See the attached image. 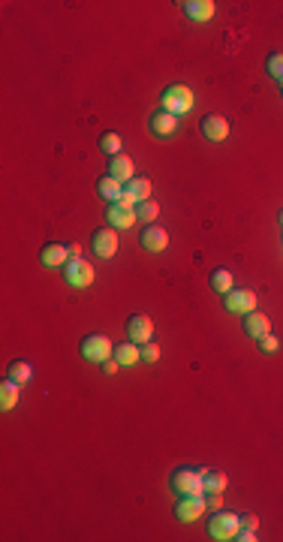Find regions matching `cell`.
<instances>
[{
    "mask_svg": "<svg viewBox=\"0 0 283 542\" xmlns=\"http://www.w3.org/2000/svg\"><path fill=\"white\" fill-rule=\"evenodd\" d=\"M121 136L118 133H103L99 136V151H106L108 157H118V154H121Z\"/></svg>",
    "mask_w": 283,
    "mask_h": 542,
    "instance_id": "d4e9b609",
    "label": "cell"
},
{
    "mask_svg": "<svg viewBox=\"0 0 283 542\" xmlns=\"http://www.w3.org/2000/svg\"><path fill=\"white\" fill-rule=\"evenodd\" d=\"M139 220L136 217V208H130V205H108L106 208V223H112V229H130V226Z\"/></svg>",
    "mask_w": 283,
    "mask_h": 542,
    "instance_id": "9c48e42d",
    "label": "cell"
},
{
    "mask_svg": "<svg viewBox=\"0 0 283 542\" xmlns=\"http://www.w3.org/2000/svg\"><path fill=\"white\" fill-rule=\"evenodd\" d=\"M118 368H121V361H118V359H106L103 361V374H118Z\"/></svg>",
    "mask_w": 283,
    "mask_h": 542,
    "instance_id": "4dcf8cb0",
    "label": "cell"
},
{
    "mask_svg": "<svg viewBox=\"0 0 283 542\" xmlns=\"http://www.w3.org/2000/svg\"><path fill=\"white\" fill-rule=\"evenodd\" d=\"M199 126H202V136L208 142H223L226 136H229V124H226L223 115H205L202 121H199Z\"/></svg>",
    "mask_w": 283,
    "mask_h": 542,
    "instance_id": "8fae6325",
    "label": "cell"
},
{
    "mask_svg": "<svg viewBox=\"0 0 283 542\" xmlns=\"http://www.w3.org/2000/svg\"><path fill=\"white\" fill-rule=\"evenodd\" d=\"M244 331H248L250 338L257 340V338H262V334H268V331H271V320H268L266 313L253 311V313H248V320H244Z\"/></svg>",
    "mask_w": 283,
    "mask_h": 542,
    "instance_id": "e0dca14e",
    "label": "cell"
},
{
    "mask_svg": "<svg viewBox=\"0 0 283 542\" xmlns=\"http://www.w3.org/2000/svg\"><path fill=\"white\" fill-rule=\"evenodd\" d=\"M205 509H208V500H205L202 494H184V497L178 500V506H175V518L184 521V524H190V521L202 518Z\"/></svg>",
    "mask_w": 283,
    "mask_h": 542,
    "instance_id": "8992f818",
    "label": "cell"
},
{
    "mask_svg": "<svg viewBox=\"0 0 283 542\" xmlns=\"http://www.w3.org/2000/svg\"><path fill=\"white\" fill-rule=\"evenodd\" d=\"M172 488L184 497V494H205V479L202 470H190V467H178L172 473Z\"/></svg>",
    "mask_w": 283,
    "mask_h": 542,
    "instance_id": "277c9868",
    "label": "cell"
},
{
    "mask_svg": "<svg viewBox=\"0 0 283 542\" xmlns=\"http://www.w3.org/2000/svg\"><path fill=\"white\" fill-rule=\"evenodd\" d=\"M208 506H211V509L217 512L223 506V500H220V494H208Z\"/></svg>",
    "mask_w": 283,
    "mask_h": 542,
    "instance_id": "d6a6232c",
    "label": "cell"
},
{
    "mask_svg": "<svg viewBox=\"0 0 283 542\" xmlns=\"http://www.w3.org/2000/svg\"><path fill=\"white\" fill-rule=\"evenodd\" d=\"M40 262L42 265H51V268H60L70 262V247L67 244H45L40 250Z\"/></svg>",
    "mask_w": 283,
    "mask_h": 542,
    "instance_id": "4fadbf2b",
    "label": "cell"
},
{
    "mask_svg": "<svg viewBox=\"0 0 283 542\" xmlns=\"http://www.w3.org/2000/svg\"><path fill=\"white\" fill-rule=\"evenodd\" d=\"M181 9H184L187 18H193V22H211V18H214V3H211V0H184Z\"/></svg>",
    "mask_w": 283,
    "mask_h": 542,
    "instance_id": "9a60e30c",
    "label": "cell"
},
{
    "mask_svg": "<svg viewBox=\"0 0 283 542\" xmlns=\"http://www.w3.org/2000/svg\"><path fill=\"white\" fill-rule=\"evenodd\" d=\"M70 256H81V244H70Z\"/></svg>",
    "mask_w": 283,
    "mask_h": 542,
    "instance_id": "836d02e7",
    "label": "cell"
},
{
    "mask_svg": "<svg viewBox=\"0 0 283 542\" xmlns=\"http://www.w3.org/2000/svg\"><path fill=\"white\" fill-rule=\"evenodd\" d=\"M124 190L136 199V202H145V199L151 196V181H148V178H133V181H127Z\"/></svg>",
    "mask_w": 283,
    "mask_h": 542,
    "instance_id": "7402d4cb",
    "label": "cell"
},
{
    "mask_svg": "<svg viewBox=\"0 0 283 542\" xmlns=\"http://www.w3.org/2000/svg\"><path fill=\"white\" fill-rule=\"evenodd\" d=\"M223 307L229 313H244V316H248V313L257 311V295H253L250 289H235L232 286L229 293L223 295Z\"/></svg>",
    "mask_w": 283,
    "mask_h": 542,
    "instance_id": "52a82bcc",
    "label": "cell"
},
{
    "mask_svg": "<svg viewBox=\"0 0 283 542\" xmlns=\"http://www.w3.org/2000/svg\"><path fill=\"white\" fill-rule=\"evenodd\" d=\"M175 130H178V117H175V115L163 112V108L151 115V133H154V136H160V139H169V136L175 133Z\"/></svg>",
    "mask_w": 283,
    "mask_h": 542,
    "instance_id": "5bb4252c",
    "label": "cell"
},
{
    "mask_svg": "<svg viewBox=\"0 0 283 542\" xmlns=\"http://www.w3.org/2000/svg\"><path fill=\"white\" fill-rule=\"evenodd\" d=\"M97 193L106 199L108 205H115L118 199H121V193H124V187H121V181L118 178H112V175H106V178H99L97 181Z\"/></svg>",
    "mask_w": 283,
    "mask_h": 542,
    "instance_id": "ac0fdd59",
    "label": "cell"
},
{
    "mask_svg": "<svg viewBox=\"0 0 283 542\" xmlns=\"http://www.w3.org/2000/svg\"><path fill=\"white\" fill-rule=\"evenodd\" d=\"M266 69H268V76L283 88V51H275V54H271L268 63H266Z\"/></svg>",
    "mask_w": 283,
    "mask_h": 542,
    "instance_id": "4316f807",
    "label": "cell"
},
{
    "mask_svg": "<svg viewBox=\"0 0 283 542\" xmlns=\"http://www.w3.org/2000/svg\"><path fill=\"white\" fill-rule=\"evenodd\" d=\"M211 286L217 289V293H229L232 289V271H226V268H214L211 271Z\"/></svg>",
    "mask_w": 283,
    "mask_h": 542,
    "instance_id": "cb8c5ba5",
    "label": "cell"
},
{
    "mask_svg": "<svg viewBox=\"0 0 283 542\" xmlns=\"http://www.w3.org/2000/svg\"><path fill=\"white\" fill-rule=\"evenodd\" d=\"M108 175L118 178L121 184H127V181H133V160L127 157V154H118V157L108 160Z\"/></svg>",
    "mask_w": 283,
    "mask_h": 542,
    "instance_id": "2e32d148",
    "label": "cell"
},
{
    "mask_svg": "<svg viewBox=\"0 0 283 542\" xmlns=\"http://www.w3.org/2000/svg\"><path fill=\"white\" fill-rule=\"evenodd\" d=\"M235 539H238V542H253V539H257V530L241 527V530H238V536H235Z\"/></svg>",
    "mask_w": 283,
    "mask_h": 542,
    "instance_id": "1f68e13d",
    "label": "cell"
},
{
    "mask_svg": "<svg viewBox=\"0 0 283 542\" xmlns=\"http://www.w3.org/2000/svg\"><path fill=\"white\" fill-rule=\"evenodd\" d=\"M241 527L257 530V527H259V518H257V515H241Z\"/></svg>",
    "mask_w": 283,
    "mask_h": 542,
    "instance_id": "f546056e",
    "label": "cell"
},
{
    "mask_svg": "<svg viewBox=\"0 0 283 542\" xmlns=\"http://www.w3.org/2000/svg\"><path fill=\"white\" fill-rule=\"evenodd\" d=\"M280 223H283V211H280Z\"/></svg>",
    "mask_w": 283,
    "mask_h": 542,
    "instance_id": "e575fe53",
    "label": "cell"
},
{
    "mask_svg": "<svg viewBox=\"0 0 283 542\" xmlns=\"http://www.w3.org/2000/svg\"><path fill=\"white\" fill-rule=\"evenodd\" d=\"M94 277H97V271L90 262H85L81 256H70V262L63 265V280H67L70 286H76V289H85L94 284Z\"/></svg>",
    "mask_w": 283,
    "mask_h": 542,
    "instance_id": "3957f363",
    "label": "cell"
},
{
    "mask_svg": "<svg viewBox=\"0 0 283 542\" xmlns=\"http://www.w3.org/2000/svg\"><path fill=\"white\" fill-rule=\"evenodd\" d=\"M18 383H13V379H6L3 386H0V406H3V410H13V406L18 404Z\"/></svg>",
    "mask_w": 283,
    "mask_h": 542,
    "instance_id": "603a6c76",
    "label": "cell"
},
{
    "mask_svg": "<svg viewBox=\"0 0 283 542\" xmlns=\"http://www.w3.org/2000/svg\"><path fill=\"white\" fill-rule=\"evenodd\" d=\"M142 247L148 253H163L169 247V232L163 226H145L142 232Z\"/></svg>",
    "mask_w": 283,
    "mask_h": 542,
    "instance_id": "7c38bea8",
    "label": "cell"
},
{
    "mask_svg": "<svg viewBox=\"0 0 283 542\" xmlns=\"http://www.w3.org/2000/svg\"><path fill=\"white\" fill-rule=\"evenodd\" d=\"M115 359L121 361V368H130L136 365V361L142 359V352H139V343H115Z\"/></svg>",
    "mask_w": 283,
    "mask_h": 542,
    "instance_id": "ffe728a7",
    "label": "cell"
},
{
    "mask_svg": "<svg viewBox=\"0 0 283 542\" xmlns=\"http://www.w3.org/2000/svg\"><path fill=\"white\" fill-rule=\"evenodd\" d=\"M257 347L262 350V352H275L277 350V338H275V334H262V338H257Z\"/></svg>",
    "mask_w": 283,
    "mask_h": 542,
    "instance_id": "f1b7e54d",
    "label": "cell"
},
{
    "mask_svg": "<svg viewBox=\"0 0 283 542\" xmlns=\"http://www.w3.org/2000/svg\"><path fill=\"white\" fill-rule=\"evenodd\" d=\"M112 352H115V343L108 340L106 334H88V338L81 340V356L88 361H99V365H103L106 359H112Z\"/></svg>",
    "mask_w": 283,
    "mask_h": 542,
    "instance_id": "5b68a950",
    "label": "cell"
},
{
    "mask_svg": "<svg viewBox=\"0 0 283 542\" xmlns=\"http://www.w3.org/2000/svg\"><path fill=\"white\" fill-rule=\"evenodd\" d=\"M127 334H130V340L133 343H151V338H154V322L148 320L145 313H136V316H130L127 320Z\"/></svg>",
    "mask_w": 283,
    "mask_h": 542,
    "instance_id": "ba28073f",
    "label": "cell"
},
{
    "mask_svg": "<svg viewBox=\"0 0 283 542\" xmlns=\"http://www.w3.org/2000/svg\"><path fill=\"white\" fill-rule=\"evenodd\" d=\"M118 229H112V226H106V229H99L94 235V253L97 256H103V259H112L115 253H118Z\"/></svg>",
    "mask_w": 283,
    "mask_h": 542,
    "instance_id": "30bf717a",
    "label": "cell"
},
{
    "mask_svg": "<svg viewBox=\"0 0 283 542\" xmlns=\"http://www.w3.org/2000/svg\"><path fill=\"white\" fill-rule=\"evenodd\" d=\"M157 214H160V205L151 202V199H145V202L136 205V217H139L142 223H154V220H157Z\"/></svg>",
    "mask_w": 283,
    "mask_h": 542,
    "instance_id": "484cf974",
    "label": "cell"
},
{
    "mask_svg": "<svg viewBox=\"0 0 283 542\" xmlns=\"http://www.w3.org/2000/svg\"><path fill=\"white\" fill-rule=\"evenodd\" d=\"M31 377H33V368H31V361H22V359H15L13 365H9V379H13V383L24 386Z\"/></svg>",
    "mask_w": 283,
    "mask_h": 542,
    "instance_id": "44dd1931",
    "label": "cell"
},
{
    "mask_svg": "<svg viewBox=\"0 0 283 542\" xmlns=\"http://www.w3.org/2000/svg\"><path fill=\"white\" fill-rule=\"evenodd\" d=\"M202 470V479H205V494H223V488H226V473H220V470H211V467H199Z\"/></svg>",
    "mask_w": 283,
    "mask_h": 542,
    "instance_id": "d6986e66",
    "label": "cell"
},
{
    "mask_svg": "<svg viewBox=\"0 0 283 542\" xmlns=\"http://www.w3.org/2000/svg\"><path fill=\"white\" fill-rule=\"evenodd\" d=\"M139 352H142V361H148V365H154V361L160 359V347H157V343H142Z\"/></svg>",
    "mask_w": 283,
    "mask_h": 542,
    "instance_id": "83f0119b",
    "label": "cell"
},
{
    "mask_svg": "<svg viewBox=\"0 0 283 542\" xmlns=\"http://www.w3.org/2000/svg\"><path fill=\"white\" fill-rule=\"evenodd\" d=\"M163 112H169V115H187L190 108L196 106V99H193V90H190L187 85H169L166 90H163Z\"/></svg>",
    "mask_w": 283,
    "mask_h": 542,
    "instance_id": "6da1fadb",
    "label": "cell"
},
{
    "mask_svg": "<svg viewBox=\"0 0 283 542\" xmlns=\"http://www.w3.org/2000/svg\"><path fill=\"white\" fill-rule=\"evenodd\" d=\"M238 530H241V518L232 515V512H217V515H211V521H208V536L217 539V542L235 539Z\"/></svg>",
    "mask_w": 283,
    "mask_h": 542,
    "instance_id": "7a4b0ae2",
    "label": "cell"
}]
</instances>
